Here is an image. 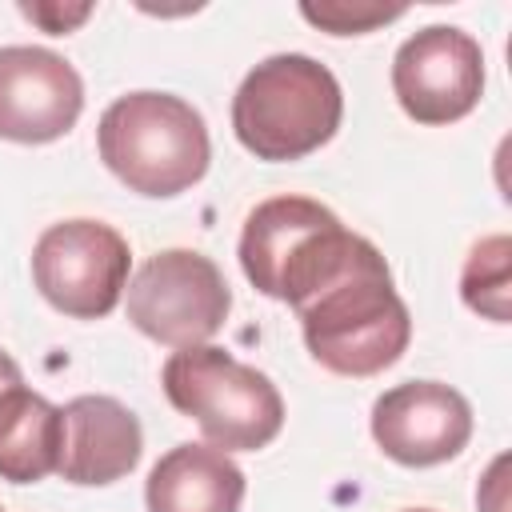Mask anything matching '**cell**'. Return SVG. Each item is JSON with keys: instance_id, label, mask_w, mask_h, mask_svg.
Masks as SVG:
<instances>
[{"instance_id": "obj_1", "label": "cell", "mask_w": 512, "mask_h": 512, "mask_svg": "<svg viewBox=\"0 0 512 512\" xmlns=\"http://www.w3.org/2000/svg\"><path fill=\"white\" fill-rule=\"evenodd\" d=\"M312 360L336 376H376L392 368L412 340V316L392 284V268L372 240L352 264L296 308Z\"/></svg>"}, {"instance_id": "obj_2", "label": "cell", "mask_w": 512, "mask_h": 512, "mask_svg": "<svg viewBox=\"0 0 512 512\" xmlns=\"http://www.w3.org/2000/svg\"><path fill=\"white\" fill-rule=\"evenodd\" d=\"M104 168L140 196L168 200L204 180L212 140L204 116L172 92H128L112 100L96 128Z\"/></svg>"}, {"instance_id": "obj_3", "label": "cell", "mask_w": 512, "mask_h": 512, "mask_svg": "<svg viewBox=\"0 0 512 512\" xmlns=\"http://www.w3.org/2000/svg\"><path fill=\"white\" fill-rule=\"evenodd\" d=\"M340 116V80L304 52H276L260 60L232 96L236 140L268 164L312 156L336 136Z\"/></svg>"}, {"instance_id": "obj_4", "label": "cell", "mask_w": 512, "mask_h": 512, "mask_svg": "<svg viewBox=\"0 0 512 512\" xmlns=\"http://www.w3.org/2000/svg\"><path fill=\"white\" fill-rule=\"evenodd\" d=\"M364 240L368 236L348 232L320 200L272 196L244 220L240 268L256 292L300 308L352 264Z\"/></svg>"}, {"instance_id": "obj_5", "label": "cell", "mask_w": 512, "mask_h": 512, "mask_svg": "<svg viewBox=\"0 0 512 512\" xmlns=\"http://www.w3.org/2000/svg\"><path fill=\"white\" fill-rule=\"evenodd\" d=\"M160 384L168 404L196 420L204 440L220 452L268 448L284 428L276 384L216 344L176 348L160 368Z\"/></svg>"}, {"instance_id": "obj_6", "label": "cell", "mask_w": 512, "mask_h": 512, "mask_svg": "<svg viewBox=\"0 0 512 512\" xmlns=\"http://www.w3.org/2000/svg\"><path fill=\"white\" fill-rule=\"evenodd\" d=\"M232 312V288L216 260L192 248H164L128 280V324L164 348L208 344Z\"/></svg>"}, {"instance_id": "obj_7", "label": "cell", "mask_w": 512, "mask_h": 512, "mask_svg": "<svg viewBox=\"0 0 512 512\" xmlns=\"http://www.w3.org/2000/svg\"><path fill=\"white\" fill-rule=\"evenodd\" d=\"M128 268V240L112 224L84 216L44 228L32 248V284L72 320L108 316L128 288Z\"/></svg>"}, {"instance_id": "obj_8", "label": "cell", "mask_w": 512, "mask_h": 512, "mask_svg": "<svg viewBox=\"0 0 512 512\" xmlns=\"http://www.w3.org/2000/svg\"><path fill=\"white\" fill-rule=\"evenodd\" d=\"M392 92L416 124H456L484 96V52L464 28L428 24L396 48Z\"/></svg>"}, {"instance_id": "obj_9", "label": "cell", "mask_w": 512, "mask_h": 512, "mask_svg": "<svg viewBox=\"0 0 512 512\" xmlns=\"http://www.w3.org/2000/svg\"><path fill=\"white\" fill-rule=\"evenodd\" d=\"M84 112L80 72L52 48H0V140L52 144L76 128Z\"/></svg>"}, {"instance_id": "obj_10", "label": "cell", "mask_w": 512, "mask_h": 512, "mask_svg": "<svg viewBox=\"0 0 512 512\" xmlns=\"http://www.w3.org/2000/svg\"><path fill=\"white\" fill-rule=\"evenodd\" d=\"M376 448L404 468H432L472 440V404L440 380H408L372 404Z\"/></svg>"}, {"instance_id": "obj_11", "label": "cell", "mask_w": 512, "mask_h": 512, "mask_svg": "<svg viewBox=\"0 0 512 512\" xmlns=\"http://www.w3.org/2000/svg\"><path fill=\"white\" fill-rule=\"evenodd\" d=\"M64 440L56 472L80 488H104L124 480L144 452L140 420L116 396H72L60 408Z\"/></svg>"}, {"instance_id": "obj_12", "label": "cell", "mask_w": 512, "mask_h": 512, "mask_svg": "<svg viewBox=\"0 0 512 512\" xmlns=\"http://www.w3.org/2000/svg\"><path fill=\"white\" fill-rule=\"evenodd\" d=\"M144 500L148 512H240L244 472L212 444H176L152 464Z\"/></svg>"}, {"instance_id": "obj_13", "label": "cell", "mask_w": 512, "mask_h": 512, "mask_svg": "<svg viewBox=\"0 0 512 512\" xmlns=\"http://www.w3.org/2000/svg\"><path fill=\"white\" fill-rule=\"evenodd\" d=\"M64 420L60 408L16 384L0 392V480L8 484H36L60 464Z\"/></svg>"}, {"instance_id": "obj_14", "label": "cell", "mask_w": 512, "mask_h": 512, "mask_svg": "<svg viewBox=\"0 0 512 512\" xmlns=\"http://www.w3.org/2000/svg\"><path fill=\"white\" fill-rule=\"evenodd\" d=\"M460 296L472 312L508 324L512 320V240L508 236H484L460 272Z\"/></svg>"}, {"instance_id": "obj_15", "label": "cell", "mask_w": 512, "mask_h": 512, "mask_svg": "<svg viewBox=\"0 0 512 512\" xmlns=\"http://www.w3.org/2000/svg\"><path fill=\"white\" fill-rule=\"evenodd\" d=\"M300 16L332 36H364L396 16H404V8H384V4H348V0H332V4H300Z\"/></svg>"}, {"instance_id": "obj_16", "label": "cell", "mask_w": 512, "mask_h": 512, "mask_svg": "<svg viewBox=\"0 0 512 512\" xmlns=\"http://www.w3.org/2000/svg\"><path fill=\"white\" fill-rule=\"evenodd\" d=\"M20 12H24L32 24H40L44 32L64 36V32H72L76 24H84V20L92 16V4H76V8H60V4H20Z\"/></svg>"}, {"instance_id": "obj_17", "label": "cell", "mask_w": 512, "mask_h": 512, "mask_svg": "<svg viewBox=\"0 0 512 512\" xmlns=\"http://www.w3.org/2000/svg\"><path fill=\"white\" fill-rule=\"evenodd\" d=\"M504 468H508V456H500V464H496V480H492V500L484 496V492H476V504H480V512H504Z\"/></svg>"}, {"instance_id": "obj_18", "label": "cell", "mask_w": 512, "mask_h": 512, "mask_svg": "<svg viewBox=\"0 0 512 512\" xmlns=\"http://www.w3.org/2000/svg\"><path fill=\"white\" fill-rule=\"evenodd\" d=\"M16 384H24V376H20V364L0 348V392H8V388H16Z\"/></svg>"}, {"instance_id": "obj_19", "label": "cell", "mask_w": 512, "mask_h": 512, "mask_svg": "<svg viewBox=\"0 0 512 512\" xmlns=\"http://www.w3.org/2000/svg\"><path fill=\"white\" fill-rule=\"evenodd\" d=\"M404 512H432V508H404Z\"/></svg>"}, {"instance_id": "obj_20", "label": "cell", "mask_w": 512, "mask_h": 512, "mask_svg": "<svg viewBox=\"0 0 512 512\" xmlns=\"http://www.w3.org/2000/svg\"><path fill=\"white\" fill-rule=\"evenodd\" d=\"M0 512H4V508H0Z\"/></svg>"}]
</instances>
